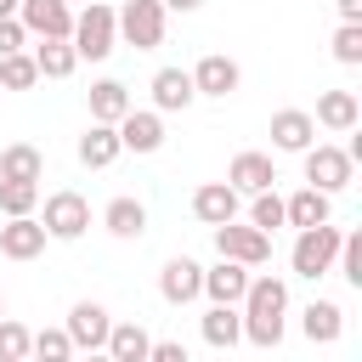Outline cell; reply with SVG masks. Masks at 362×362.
<instances>
[{
	"label": "cell",
	"mask_w": 362,
	"mask_h": 362,
	"mask_svg": "<svg viewBox=\"0 0 362 362\" xmlns=\"http://www.w3.org/2000/svg\"><path fill=\"white\" fill-rule=\"evenodd\" d=\"M238 187L232 181H204L198 192H192V215L204 221V226H221V221H238Z\"/></svg>",
	"instance_id": "2e32d148"
},
{
	"label": "cell",
	"mask_w": 362,
	"mask_h": 362,
	"mask_svg": "<svg viewBox=\"0 0 362 362\" xmlns=\"http://www.w3.org/2000/svg\"><path fill=\"white\" fill-rule=\"evenodd\" d=\"M147 345H153V334H147L141 322H113L102 351H107L113 362H147Z\"/></svg>",
	"instance_id": "484cf974"
},
{
	"label": "cell",
	"mask_w": 362,
	"mask_h": 362,
	"mask_svg": "<svg viewBox=\"0 0 362 362\" xmlns=\"http://www.w3.org/2000/svg\"><path fill=\"white\" fill-rule=\"evenodd\" d=\"M0 317H6V294H0Z\"/></svg>",
	"instance_id": "ab89813d"
},
{
	"label": "cell",
	"mask_w": 362,
	"mask_h": 362,
	"mask_svg": "<svg viewBox=\"0 0 362 362\" xmlns=\"http://www.w3.org/2000/svg\"><path fill=\"white\" fill-rule=\"evenodd\" d=\"M334 62L362 68V23H339L334 28Z\"/></svg>",
	"instance_id": "d6a6232c"
},
{
	"label": "cell",
	"mask_w": 362,
	"mask_h": 362,
	"mask_svg": "<svg viewBox=\"0 0 362 362\" xmlns=\"http://www.w3.org/2000/svg\"><path fill=\"white\" fill-rule=\"evenodd\" d=\"M209 232H215V249H221L226 260H243V266H266V260H272V232H260V226L221 221V226H209Z\"/></svg>",
	"instance_id": "52a82bcc"
},
{
	"label": "cell",
	"mask_w": 362,
	"mask_h": 362,
	"mask_svg": "<svg viewBox=\"0 0 362 362\" xmlns=\"http://www.w3.org/2000/svg\"><path fill=\"white\" fill-rule=\"evenodd\" d=\"M28 345H34V334H28L23 322L0 317V362H23V356H28Z\"/></svg>",
	"instance_id": "836d02e7"
},
{
	"label": "cell",
	"mask_w": 362,
	"mask_h": 362,
	"mask_svg": "<svg viewBox=\"0 0 362 362\" xmlns=\"http://www.w3.org/2000/svg\"><path fill=\"white\" fill-rule=\"evenodd\" d=\"M102 226H107L113 238H124V243H130V238H141V232H147V204H141V198H130V192H119V198L102 209Z\"/></svg>",
	"instance_id": "7402d4cb"
},
{
	"label": "cell",
	"mask_w": 362,
	"mask_h": 362,
	"mask_svg": "<svg viewBox=\"0 0 362 362\" xmlns=\"http://www.w3.org/2000/svg\"><path fill=\"white\" fill-rule=\"evenodd\" d=\"M334 255H339V226L334 221H317V226H300V238H294V249H288V266H294V277H328L334 272Z\"/></svg>",
	"instance_id": "7a4b0ae2"
},
{
	"label": "cell",
	"mask_w": 362,
	"mask_h": 362,
	"mask_svg": "<svg viewBox=\"0 0 362 362\" xmlns=\"http://www.w3.org/2000/svg\"><path fill=\"white\" fill-rule=\"evenodd\" d=\"M113 23H119V40H124V45L158 51V45H164V28H170V11H164L158 0H124V6L113 11Z\"/></svg>",
	"instance_id": "277c9868"
},
{
	"label": "cell",
	"mask_w": 362,
	"mask_h": 362,
	"mask_svg": "<svg viewBox=\"0 0 362 362\" xmlns=\"http://www.w3.org/2000/svg\"><path fill=\"white\" fill-rule=\"evenodd\" d=\"M107 328H113V317H107L102 300H74V311H68V339H74V351H102V345H107Z\"/></svg>",
	"instance_id": "7c38bea8"
},
{
	"label": "cell",
	"mask_w": 362,
	"mask_h": 362,
	"mask_svg": "<svg viewBox=\"0 0 362 362\" xmlns=\"http://www.w3.org/2000/svg\"><path fill=\"white\" fill-rule=\"evenodd\" d=\"M187 74H192V90H198V96H215V102H226V96H232L238 85H243V68H238L232 57H221V51L198 57V62H192Z\"/></svg>",
	"instance_id": "9c48e42d"
},
{
	"label": "cell",
	"mask_w": 362,
	"mask_h": 362,
	"mask_svg": "<svg viewBox=\"0 0 362 362\" xmlns=\"http://www.w3.org/2000/svg\"><path fill=\"white\" fill-rule=\"evenodd\" d=\"M317 141V119L305 107H277L272 113V147L277 153H305Z\"/></svg>",
	"instance_id": "5bb4252c"
},
{
	"label": "cell",
	"mask_w": 362,
	"mask_h": 362,
	"mask_svg": "<svg viewBox=\"0 0 362 362\" xmlns=\"http://www.w3.org/2000/svg\"><path fill=\"white\" fill-rule=\"evenodd\" d=\"M339 328H345V311H339L334 300H311V305L300 311V334H305L311 345H334Z\"/></svg>",
	"instance_id": "603a6c76"
},
{
	"label": "cell",
	"mask_w": 362,
	"mask_h": 362,
	"mask_svg": "<svg viewBox=\"0 0 362 362\" xmlns=\"http://www.w3.org/2000/svg\"><path fill=\"white\" fill-rule=\"evenodd\" d=\"M113 130H119V147L124 153H158L164 147V113L158 107H130Z\"/></svg>",
	"instance_id": "30bf717a"
},
{
	"label": "cell",
	"mask_w": 362,
	"mask_h": 362,
	"mask_svg": "<svg viewBox=\"0 0 362 362\" xmlns=\"http://www.w3.org/2000/svg\"><path fill=\"white\" fill-rule=\"evenodd\" d=\"M23 40H28V28H23L17 17H0V57H6V51H23Z\"/></svg>",
	"instance_id": "d590c367"
},
{
	"label": "cell",
	"mask_w": 362,
	"mask_h": 362,
	"mask_svg": "<svg viewBox=\"0 0 362 362\" xmlns=\"http://www.w3.org/2000/svg\"><path fill=\"white\" fill-rule=\"evenodd\" d=\"M339 23H362V0H339Z\"/></svg>",
	"instance_id": "8d00e7d4"
},
{
	"label": "cell",
	"mask_w": 362,
	"mask_h": 362,
	"mask_svg": "<svg viewBox=\"0 0 362 362\" xmlns=\"http://www.w3.org/2000/svg\"><path fill=\"white\" fill-rule=\"evenodd\" d=\"M300 164H305V187H322V192H345L356 175V158L345 147H328V141H311L300 153Z\"/></svg>",
	"instance_id": "5b68a950"
},
{
	"label": "cell",
	"mask_w": 362,
	"mask_h": 362,
	"mask_svg": "<svg viewBox=\"0 0 362 362\" xmlns=\"http://www.w3.org/2000/svg\"><path fill=\"white\" fill-rule=\"evenodd\" d=\"M34 79H40V68H34L28 51H6L0 57V90H28Z\"/></svg>",
	"instance_id": "f1b7e54d"
},
{
	"label": "cell",
	"mask_w": 362,
	"mask_h": 362,
	"mask_svg": "<svg viewBox=\"0 0 362 362\" xmlns=\"http://www.w3.org/2000/svg\"><path fill=\"white\" fill-rule=\"evenodd\" d=\"M255 204H249V226H260V232H277L283 226V198L272 192V187H260V192H249Z\"/></svg>",
	"instance_id": "f546056e"
},
{
	"label": "cell",
	"mask_w": 362,
	"mask_h": 362,
	"mask_svg": "<svg viewBox=\"0 0 362 362\" xmlns=\"http://www.w3.org/2000/svg\"><path fill=\"white\" fill-rule=\"evenodd\" d=\"M317 221H334V192L300 187L294 198H283V226H317Z\"/></svg>",
	"instance_id": "ffe728a7"
},
{
	"label": "cell",
	"mask_w": 362,
	"mask_h": 362,
	"mask_svg": "<svg viewBox=\"0 0 362 362\" xmlns=\"http://www.w3.org/2000/svg\"><path fill=\"white\" fill-rule=\"evenodd\" d=\"M0 17H17V0H0Z\"/></svg>",
	"instance_id": "f35d334b"
},
{
	"label": "cell",
	"mask_w": 362,
	"mask_h": 362,
	"mask_svg": "<svg viewBox=\"0 0 362 362\" xmlns=\"http://www.w3.org/2000/svg\"><path fill=\"white\" fill-rule=\"evenodd\" d=\"M198 102V90H192V74L187 68H158L153 74V107L158 113H187Z\"/></svg>",
	"instance_id": "ac0fdd59"
},
{
	"label": "cell",
	"mask_w": 362,
	"mask_h": 362,
	"mask_svg": "<svg viewBox=\"0 0 362 362\" xmlns=\"http://www.w3.org/2000/svg\"><path fill=\"white\" fill-rule=\"evenodd\" d=\"M198 334H204V345H209V351H232V345H243V311H238V305H215V300H209V311H204Z\"/></svg>",
	"instance_id": "d6986e66"
},
{
	"label": "cell",
	"mask_w": 362,
	"mask_h": 362,
	"mask_svg": "<svg viewBox=\"0 0 362 362\" xmlns=\"http://www.w3.org/2000/svg\"><path fill=\"white\" fill-rule=\"evenodd\" d=\"M238 311H243V339L260 345V351H277L283 345V317H288V283L272 277V272H260V277L249 272V288H243Z\"/></svg>",
	"instance_id": "6da1fadb"
},
{
	"label": "cell",
	"mask_w": 362,
	"mask_h": 362,
	"mask_svg": "<svg viewBox=\"0 0 362 362\" xmlns=\"http://www.w3.org/2000/svg\"><path fill=\"white\" fill-rule=\"evenodd\" d=\"M40 226H45L57 243H74V238H85V232H90V204H85L79 192H68V187H62V192H51V198H45Z\"/></svg>",
	"instance_id": "8992f818"
},
{
	"label": "cell",
	"mask_w": 362,
	"mask_h": 362,
	"mask_svg": "<svg viewBox=\"0 0 362 362\" xmlns=\"http://www.w3.org/2000/svg\"><path fill=\"white\" fill-rule=\"evenodd\" d=\"M249 272H255V266H243V260H226V255H221V260L204 272V294H209L215 305H238V300H243V288H249Z\"/></svg>",
	"instance_id": "e0dca14e"
},
{
	"label": "cell",
	"mask_w": 362,
	"mask_h": 362,
	"mask_svg": "<svg viewBox=\"0 0 362 362\" xmlns=\"http://www.w3.org/2000/svg\"><path fill=\"white\" fill-rule=\"evenodd\" d=\"M130 107H136V102H130V90H124V79H96V85H90V119L119 124Z\"/></svg>",
	"instance_id": "d4e9b609"
},
{
	"label": "cell",
	"mask_w": 362,
	"mask_h": 362,
	"mask_svg": "<svg viewBox=\"0 0 362 362\" xmlns=\"http://www.w3.org/2000/svg\"><path fill=\"white\" fill-rule=\"evenodd\" d=\"M226 181H232L238 192H260V187H272V181H277L272 153H238V158L226 164Z\"/></svg>",
	"instance_id": "cb8c5ba5"
},
{
	"label": "cell",
	"mask_w": 362,
	"mask_h": 362,
	"mask_svg": "<svg viewBox=\"0 0 362 362\" xmlns=\"http://www.w3.org/2000/svg\"><path fill=\"white\" fill-rule=\"evenodd\" d=\"M158 6H164V11H198L204 0H158Z\"/></svg>",
	"instance_id": "74e56055"
},
{
	"label": "cell",
	"mask_w": 362,
	"mask_h": 362,
	"mask_svg": "<svg viewBox=\"0 0 362 362\" xmlns=\"http://www.w3.org/2000/svg\"><path fill=\"white\" fill-rule=\"evenodd\" d=\"M147 362H187V345L181 339H153L147 345Z\"/></svg>",
	"instance_id": "e575fe53"
},
{
	"label": "cell",
	"mask_w": 362,
	"mask_h": 362,
	"mask_svg": "<svg viewBox=\"0 0 362 362\" xmlns=\"http://www.w3.org/2000/svg\"><path fill=\"white\" fill-rule=\"evenodd\" d=\"M74 51H79V62H102V57H113V45H119V23H113V6H102V0H85V11L74 17Z\"/></svg>",
	"instance_id": "3957f363"
},
{
	"label": "cell",
	"mask_w": 362,
	"mask_h": 362,
	"mask_svg": "<svg viewBox=\"0 0 362 362\" xmlns=\"http://www.w3.org/2000/svg\"><path fill=\"white\" fill-rule=\"evenodd\" d=\"M40 204V181H0V209L6 215H34Z\"/></svg>",
	"instance_id": "4dcf8cb0"
},
{
	"label": "cell",
	"mask_w": 362,
	"mask_h": 362,
	"mask_svg": "<svg viewBox=\"0 0 362 362\" xmlns=\"http://www.w3.org/2000/svg\"><path fill=\"white\" fill-rule=\"evenodd\" d=\"M28 356L68 362V356H74V339H68V328H40V334H34V345H28Z\"/></svg>",
	"instance_id": "1f68e13d"
},
{
	"label": "cell",
	"mask_w": 362,
	"mask_h": 362,
	"mask_svg": "<svg viewBox=\"0 0 362 362\" xmlns=\"http://www.w3.org/2000/svg\"><path fill=\"white\" fill-rule=\"evenodd\" d=\"M34 68H40V79H68V74L79 68L74 40H40V45H34Z\"/></svg>",
	"instance_id": "4316f807"
},
{
	"label": "cell",
	"mask_w": 362,
	"mask_h": 362,
	"mask_svg": "<svg viewBox=\"0 0 362 362\" xmlns=\"http://www.w3.org/2000/svg\"><path fill=\"white\" fill-rule=\"evenodd\" d=\"M158 294H164V305H192V300L204 294V266H198L192 255L164 260V272H158Z\"/></svg>",
	"instance_id": "8fae6325"
},
{
	"label": "cell",
	"mask_w": 362,
	"mask_h": 362,
	"mask_svg": "<svg viewBox=\"0 0 362 362\" xmlns=\"http://www.w3.org/2000/svg\"><path fill=\"white\" fill-rule=\"evenodd\" d=\"M119 153H124V147H119V130L102 124V119H90V130L79 136V164H85V170H107Z\"/></svg>",
	"instance_id": "44dd1931"
},
{
	"label": "cell",
	"mask_w": 362,
	"mask_h": 362,
	"mask_svg": "<svg viewBox=\"0 0 362 362\" xmlns=\"http://www.w3.org/2000/svg\"><path fill=\"white\" fill-rule=\"evenodd\" d=\"M45 243H51V232L34 215H6V226H0V255L6 260H34V255H45Z\"/></svg>",
	"instance_id": "4fadbf2b"
},
{
	"label": "cell",
	"mask_w": 362,
	"mask_h": 362,
	"mask_svg": "<svg viewBox=\"0 0 362 362\" xmlns=\"http://www.w3.org/2000/svg\"><path fill=\"white\" fill-rule=\"evenodd\" d=\"M311 119H317L322 130H334V136H351V130L362 124V102H356V90H322Z\"/></svg>",
	"instance_id": "9a60e30c"
},
{
	"label": "cell",
	"mask_w": 362,
	"mask_h": 362,
	"mask_svg": "<svg viewBox=\"0 0 362 362\" xmlns=\"http://www.w3.org/2000/svg\"><path fill=\"white\" fill-rule=\"evenodd\" d=\"M68 6H74V0H68ZM79 6H85V0H79Z\"/></svg>",
	"instance_id": "60d3db41"
},
{
	"label": "cell",
	"mask_w": 362,
	"mask_h": 362,
	"mask_svg": "<svg viewBox=\"0 0 362 362\" xmlns=\"http://www.w3.org/2000/svg\"><path fill=\"white\" fill-rule=\"evenodd\" d=\"M17 23L40 40H68L74 34V6L68 0H17Z\"/></svg>",
	"instance_id": "ba28073f"
},
{
	"label": "cell",
	"mask_w": 362,
	"mask_h": 362,
	"mask_svg": "<svg viewBox=\"0 0 362 362\" xmlns=\"http://www.w3.org/2000/svg\"><path fill=\"white\" fill-rule=\"evenodd\" d=\"M45 175V153L28 147V141H11L0 153V181H40Z\"/></svg>",
	"instance_id": "83f0119b"
}]
</instances>
